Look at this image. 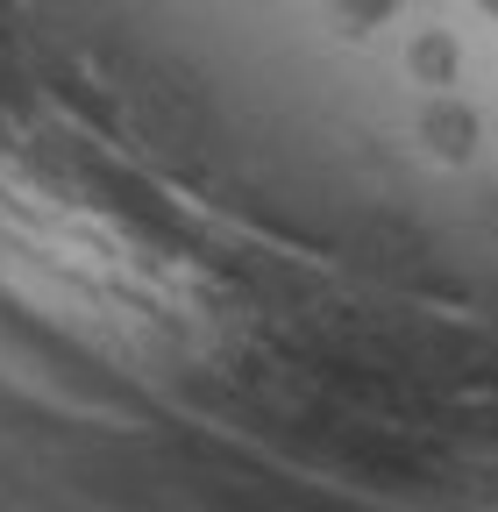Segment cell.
Wrapping results in <instances>:
<instances>
[{"instance_id": "cell-1", "label": "cell", "mask_w": 498, "mask_h": 512, "mask_svg": "<svg viewBox=\"0 0 498 512\" xmlns=\"http://www.w3.org/2000/svg\"><path fill=\"white\" fill-rule=\"evenodd\" d=\"M420 143L434 150V157H449V164H463L470 150H477V114L456 100V93H434L427 107H420Z\"/></svg>"}, {"instance_id": "cell-2", "label": "cell", "mask_w": 498, "mask_h": 512, "mask_svg": "<svg viewBox=\"0 0 498 512\" xmlns=\"http://www.w3.org/2000/svg\"><path fill=\"white\" fill-rule=\"evenodd\" d=\"M406 64H413V79H420V86H456V43H449L442 29H427V36H413Z\"/></svg>"}, {"instance_id": "cell-3", "label": "cell", "mask_w": 498, "mask_h": 512, "mask_svg": "<svg viewBox=\"0 0 498 512\" xmlns=\"http://www.w3.org/2000/svg\"><path fill=\"white\" fill-rule=\"evenodd\" d=\"M328 8H335V22H349V29H378V22L399 15V0H328Z\"/></svg>"}, {"instance_id": "cell-4", "label": "cell", "mask_w": 498, "mask_h": 512, "mask_svg": "<svg viewBox=\"0 0 498 512\" xmlns=\"http://www.w3.org/2000/svg\"><path fill=\"white\" fill-rule=\"evenodd\" d=\"M477 8H484V15H491V22H498V0H477Z\"/></svg>"}]
</instances>
